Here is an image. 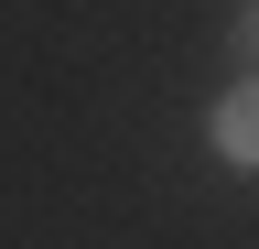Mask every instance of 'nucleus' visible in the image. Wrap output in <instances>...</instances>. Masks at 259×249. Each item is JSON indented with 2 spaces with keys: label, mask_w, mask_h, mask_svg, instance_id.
Returning <instances> with one entry per match:
<instances>
[{
  "label": "nucleus",
  "mask_w": 259,
  "mask_h": 249,
  "mask_svg": "<svg viewBox=\"0 0 259 249\" xmlns=\"http://www.w3.org/2000/svg\"><path fill=\"white\" fill-rule=\"evenodd\" d=\"M216 152H227V163H248V173H259V76H248V87H227V98H216Z\"/></svg>",
  "instance_id": "obj_1"
},
{
  "label": "nucleus",
  "mask_w": 259,
  "mask_h": 249,
  "mask_svg": "<svg viewBox=\"0 0 259 249\" xmlns=\"http://www.w3.org/2000/svg\"><path fill=\"white\" fill-rule=\"evenodd\" d=\"M238 54H248V65H259V0H248V11H238Z\"/></svg>",
  "instance_id": "obj_2"
}]
</instances>
